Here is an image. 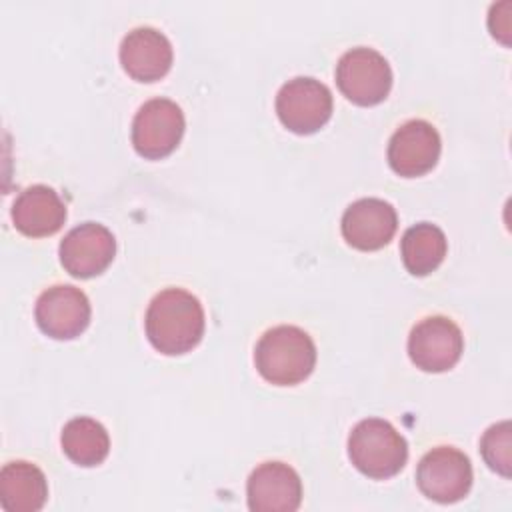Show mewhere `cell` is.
<instances>
[{
    "instance_id": "obj_1",
    "label": "cell",
    "mask_w": 512,
    "mask_h": 512,
    "mask_svg": "<svg viewBox=\"0 0 512 512\" xmlns=\"http://www.w3.org/2000/svg\"><path fill=\"white\" fill-rule=\"evenodd\" d=\"M204 324L200 300L182 288L158 292L144 318L150 344L166 356L190 352L202 340Z\"/></svg>"
},
{
    "instance_id": "obj_2",
    "label": "cell",
    "mask_w": 512,
    "mask_h": 512,
    "mask_svg": "<svg viewBox=\"0 0 512 512\" xmlns=\"http://www.w3.org/2000/svg\"><path fill=\"white\" fill-rule=\"evenodd\" d=\"M256 370L276 386H294L310 376L316 364V346L308 332L282 324L266 330L254 350Z\"/></svg>"
},
{
    "instance_id": "obj_3",
    "label": "cell",
    "mask_w": 512,
    "mask_h": 512,
    "mask_svg": "<svg viewBox=\"0 0 512 512\" xmlns=\"http://www.w3.org/2000/svg\"><path fill=\"white\" fill-rule=\"evenodd\" d=\"M348 456L362 474L384 480L404 468L408 444L388 420L364 418L348 436Z\"/></svg>"
},
{
    "instance_id": "obj_4",
    "label": "cell",
    "mask_w": 512,
    "mask_h": 512,
    "mask_svg": "<svg viewBox=\"0 0 512 512\" xmlns=\"http://www.w3.org/2000/svg\"><path fill=\"white\" fill-rule=\"evenodd\" d=\"M340 92L358 106L380 104L392 88V70L374 48L358 46L344 52L336 64Z\"/></svg>"
},
{
    "instance_id": "obj_5",
    "label": "cell",
    "mask_w": 512,
    "mask_h": 512,
    "mask_svg": "<svg viewBox=\"0 0 512 512\" xmlns=\"http://www.w3.org/2000/svg\"><path fill=\"white\" fill-rule=\"evenodd\" d=\"M276 114L296 134L318 132L332 116V92L316 78H292L276 94Z\"/></svg>"
},
{
    "instance_id": "obj_6",
    "label": "cell",
    "mask_w": 512,
    "mask_h": 512,
    "mask_svg": "<svg viewBox=\"0 0 512 512\" xmlns=\"http://www.w3.org/2000/svg\"><path fill=\"white\" fill-rule=\"evenodd\" d=\"M416 484L420 492L434 502H458L470 492L472 464L458 448L436 446L420 458Z\"/></svg>"
},
{
    "instance_id": "obj_7",
    "label": "cell",
    "mask_w": 512,
    "mask_h": 512,
    "mask_svg": "<svg viewBox=\"0 0 512 512\" xmlns=\"http://www.w3.org/2000/svg\"><path fill=\"white\" fill-rule=\"evenodd\" d=\"M186 122L180 106L168 98L144 102L132 122V144L148 160H160L176 150Z\"/></svg>"
},
{
    "instance_id": "obj_8",
    "label": "cell",
    "mask_w": 512,
    "mask_h": 512,
    "mask_svg": "<svg viewBox=\"0 0 512 512\" xmlns=\"http://www.w3.org/2000/svg\"><path fill=\"white\" fill-rule=\"evenodd\" d=\"M464 336L446 316L420 320L408 336V354L416 368L424 372H446L462 356Z\"/></svg>"
},
{
    "instance_id": "obj_9",
    "label": "cell",
    "mask_w": 512,
    "mask_h": 512,
    "mask_svg": "<svg viewBox=\"0 0 512 512\" xmlns=\"http://www.w3.org/2000/svg\"><path fill=\"white\" fill-rule=\"evenodd\" d=\"M90 302L86 294L70 284L46 288L34 308L38 328L56 340H72L90 324Z\"/></svg>"
},
{
    "instance_id": "obj_10",
    "label": "cell",
    "mask_w": 512,
    "mask_h": 512,
    "mask_svg": "<svg viewBox=\"0 0 512 512\" xmlns=\"http://www.w3.org/2000/svg\"><path fill=\"white\" fill-rule=\"evenodd\" d=\"M116 254L114 234L96 222H84L72 228L60 242V262L74 278H92L102 274Z\"/></svg>"
},
{
    "instance_id": "obj_11",
    "label": "cell",
    "mask_w": 512,
    "mask_h": 512,
    "mask_svg": "<svg viewBox=\"0 0 512 512\" xmlns=\"http://www.w3.org/2000/svg\"><path fill=\"white\" fill-rule=\"evenodd\" d=\"M440 148V134L430 122L408 120L388 142V164L396 174L416 178L436 166Z\"/></svg>"
},
{
    "instance_id": "obj_12",
    "label": "cell",
    "mask_w": 512,
    "mask_h": 512,
    "mask_svg": "<svg viewBox=\"0 0 512 512\" xmlns=\"http://www.w3.org/2000/svg\"><path fill=\"white\" fill-rule=\"evenodd\" d=\"M246 494L254 512H294L302 502V480L284 462H264L252 470Z\"/></svg>"
},
{
    "instance_id": "obj_13",
    "label": "cell",
    "mask_w": 512,
    "mask_h": 512,
    "mask_svg": "<svg viewBox=\"0 0 512 512\" xmlns=\"http://www.w3.org/2000/svg\"><path fill=\"white\" fill-rule=\"evenodd\" d=\"M342 236L356 250L384 248L398 228V216L392 204L380 198H360L342 214Z\"/></svg>"
},
{
    "instance_id": "obj_14",
    "label": "cell",
    "mask_w": 512,
    "mask_h": 512,
    "mask_svg": "<svg viewBox=\"0 0 512 512\" xmlns=\"http://www.w3.org/2000/svg\"><path fill=\"white\" fill-rule=\"evenodd\" d=\"M120 62L138 82L160 80L172 66V44L152 26L134 28L120 44Z\"/></svg>"
},
{
    "instance_id": "obj_15",
    "label": "cell",
    "mask_w": 512,
    "mask_h": 512,
    "mask_svg": "<svg viewBox=\"0 0 512 512\" xmlns=\"http://www.w3.org/2000/svg\"><path fill=\"white\" fill-rule=\"evenodd\" d=\"M66 220V206L60 196L44 184L28 186L12 206V222L18 232L32 238L56 234Z\"/></svg>"
},
{
    "instance_id": "obj_16",
    "label": "cell",
    "mask_w": 512,
    "mask_h": 512,
    "mask_svg": "<svg viewBox=\"0 0 512 512\" xmlns=\"http://www.w3.org/2000/svg\"><path fill=\"white\" fill-rule=\"evenodd\" d=\"M48 498L44 472L26 460H14L0 470V504L6 512H38Z\"/></svg>"
},
{
    "instance_id": "obj_17",
    "label": "cell",
    "mask_w": 512,
    "mask_h": 512,
    "mask_svg": "<svg viewBox=\"0 0 512 512\" xmlns=\"http://www.w3.org/2000/svg\"><path fill=\"white\" fill-rule=\"evenodd\" d=\"M448 250L444 232L430 222L410 226L400 242V254L406 270L412 276H428L434 272Z\"/></svg>"
},
{
    "instance_id": "obj_18",
    "label": "cell",
    "mask_w": 512,
    "mask_h": 512,
    "mask_svg": "<svg viewBox=\"0 0 512 512\" xmlns=\"http://www.w3.org/2000/svg\"><path fill=\"white\" fill-rule=\"evenodd\" d=\"M62 450L78 466H96L104 462L110 452V438L106 428L88 416L72 418L62 428Z\"/></svg>"
},
{
    "instance_id": "obj_19",
    "label": "cell",
    "mask_w": 512,
    "mask_h": 512,
    "mask_svg": "<svg viewBox=\"0 0 512 512\" xmlns=\"http://www.w3.org/2000/svg\"><path fill=\"white\" fill-rule=\"evenodd\" d=\"M480 452L492 470H496L502 476H510L512 438H510V422L508 420L498 422L484 432V436L480 440Z\"/></svg>"
}]
</instances>
